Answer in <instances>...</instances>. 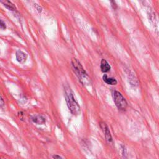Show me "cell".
I'll list each match as a JSON object with an SVG mask.
<instances>
[{
	"label": "cell",
	"instance_id": "cell-1",
	"mask_svg": "<svg viewBox=\"0 0 159 159\" xmlns=\"http://www.w3.org/2000/svg\"><path fill=\"white\" fill-rule=\"evenodd\" d=\"M65 98L69 110L74 116H78L81 111V108L78 102L75 100L73 91L68 86L64 87Z\"/></svg>",
	"mask_w": 159,
	"mask_h": 159
},
{
	"label": "cell",
	"instance_id": "cell-2",
	"mask_svg": "<svg viewBox=\"0 0 159 159\" xmlns=\"http://www.w3.org/2000/svg\"><path fill=\"white\" fill-rule=\"evenodd\" d=\"M72 65L75 73L81 83L84 85H90L91 79L89 77L88 73L85 71L84 68L83 67L79 60L76 58H73L72 60Z\"/></svg>",
	"mask_w": 159,
	"mask_h": 159
},
{
	"label": "cell",
	"instance_id": "cell-3",
	"mask_svg": "<svg viewBox=\"0 0 159 159\" xmlns=\"http://www.w3.org/2000/svg\"><path fill=\"white\" fill-rule=\"evenodd\" d=\"M112 94L114 102L115 103V105L118 109L121 111L126 110L127 107H128V103L123 96V94L116 90H113Z\"/></svg>",
	"mask_w": 159,
	"mask_h": 159
},
{
	"label": "cell",
	"instance_id": "cell-4",
	"mask_svg": "<svg viewBox=\"0 0 159 159\" xmlns=\"http://www.w3.org/2000/svg\"><path fill=\"white\" fill-rule=\"evenodd\" d=\"M100 126H101V129H102V130L105 134L106 141L109 142H112L113 139H112V136L111 134V132L110 131L109 128H108V126L105 123H101Z\"/></svg>",
	"mask_w": 159,
	"mask_h": 159
},
{
	"label": "cell",
	"instance_id": "cell-5",
	"mask_svg": "<svg viewBox=\"0 0 159 159\" xmlns=\"http://www.w3.org/2000/svg\"><path fill=\"white\" fill-rule=\"evenodd\" d=\"M16 60L18 62H20L21 63H24L27 60L28 55L26 53L22 51V50H18L16 52Z\"/></svg>",
	"mask_w": 159,
	"mask_h": 159
},
{
	"label": "cell",
	"instance_id": "cell-6",
	"mask_svg": "<svg viewBox=\"0 0 159 159\" xmlns=\"http://www.w3.org/2000/svg\"><path fill=\"white\" fill-rule=\"evenodd\" d=\"M33 122L38 124V125H42L44 124L46 122V119L42 115H36L33 116L31 118Z\"/></svg>",
	"mask_w": 159,
	"mask_h": 159
},
{
	"label": "cell",
	"instance_id": "cell-7",
	"mask_svg": "<svg viewBox=\"0 0 159 159\" xmlns=\"http://www.w3.org/2000/svg\"><path fill=\"white\" fill-rule=\"evenodd\" d=\"M100 68L101 70L103 73H107L108 72H110L111 70V65H110V63H108L106 60L105 59H101V65H100Z\"/></svg>",
	"mask_w": 159,
	"mask_h": 159
},
{
	"label": "cell",
	"instance_id": "cell-8",
	"mask_svg": "<svg viewBox=\"0 0 159 159\" xmlns=\"http://www.w3.org/2000/svg\"><path fill=\"white\" fill-rule=\"evenodd\" d=\"M103 80L107 85H116L118 83V81L115 78L112 77H108V76L106 74L103 76Z\"/></svg>",
	"mask_w": 159,
	"mask_h": 159
},
{
	"label": "cell",
	"instance_id": "cell-9",
	"mask_svg": "<svg viewBox=\"0 0 159 159\" xmlns=\"http://www.w3.org/2000/svg\"><path fill=\"white\" fill-rule=\"evenodd\" d=\"M0 3H2L4 7L9 9V11H14L16 10V7L15 6V5L9 1H5V0H4V1H0Z\"/></svg>",
	"mask_w": 159,
	"mask_h": 159
},
{
	"label": "cell",
	"instance_id": "cell-10",
	"mask_svg": "<svg viewBox=\"0 0 159 159\" xmlns=\"http://www.w3.org/2000/svg\"><path fill=\"white\" fill-rule=\"evenodd\" d=\"M34 7L36 9V10L38 11V12H39V13H40V12H42V9L41 8V6H40L39 5H38L37 4H34Z\"/></svg>",
	"mask_w": 159,
	"mask_h": 159
},
{
	"label": "cell",
	"instance_id": "cell-11",
	"mask_svg": "<svg viewBox=\"0 0 159 159\" xmlns=\"http://www.w3.org/2000/svg\"><path fill=\"white\" fill-rule=\"evenodd\" d=\"M0 28L3 29H6V28L5 23L1 20V19H0Z\"/></svg>",
	"mask_w": 159,
	"mask_h": 159
},
{
	"label": "cell",
	"instance_id": "cell-12",
	"mask_svg": "<svg viewBox=\"0 0 159 159\" xmlns=\"http://www.w3.org/2000/svg\"><path fill=\"white\" fill-rule=\"evenodd\" d=\"M4 105V101L3 99V98L0 96V108L3 107Z\"/></svg>",
	"mask_w": 159,
	"mask_h": 159
},
{
	"label": "cell",
	"instance_id": "cell-13",
	"mask_svg": "<svg viewBox=\"0 0 159 159\" xmlns=\"http://www.w3.org/2000/svg\"><path fill=\"white\" fill-rule=\"evenodd\" d=\"M111 6L112 8L114 9H116L117 8V4L116 3L115 1H111Z\"/></svg>",
	"mask_w": 159,
	"mask_h": 159
},
{
	"label": "cell",
	"instance_id": "cell-14",
	"mask_svg": "<svg viewBox=\"0 0 159 159\" xmlns=\"http://www.w3.org/2000/svg\"><path fill=\"white\" fill-rule=\"evenodd\" d=\"M53 158L54 159H63L62 157L58 155H53Z\"/></svg>",
	"mask_w": 159,
	"mask_h": 159
}]
</instances>
